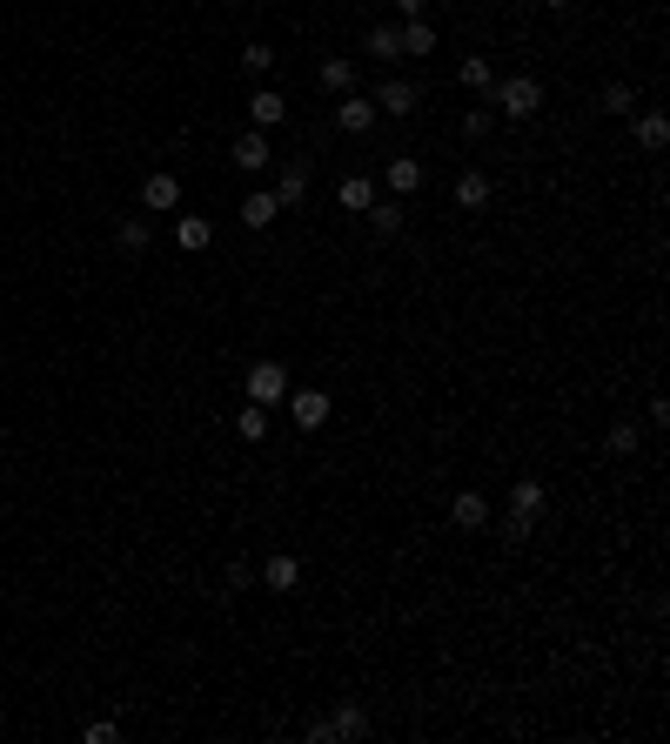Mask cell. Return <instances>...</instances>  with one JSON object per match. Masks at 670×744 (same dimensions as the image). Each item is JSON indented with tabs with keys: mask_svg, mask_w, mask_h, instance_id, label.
Returning a JSON list of instances; mask_svg holds the SVG:
<instances>
[{
	"mask_svg": "<svg viewBox=\"0 0 670 744\" xmlns=\"http://www.w3.org/2000/svg\"><path fill=\"white\" fill-rule=\"evenodd\" d=\"M490 108L510 114V121H530V114L543 108V81H536V74H510V81H496V88H490Z\"/></svg>",
	"mask_w": 670,
	"mask_h": 744,
	"instance_id": "cell-1",
	"label": "cell"
},
{
	"mask_svg": "<svg viewBox=\"0 0 670 744\" xmlns=\"http://www.w3.org/2000/svg\"><path fill=\"white\" fill-rule=\"evenodd\" d=\"M543 503H550V490H543L536 476L510 483V537H530V530H536V517H543Z\"/></svg>",
	"mask_w": 670,
	"mask_h": 744,
	"instance_id": "cell-2",
	"label": "cell"
},
{
	"mask_svg": "<svg viewBox=\"0 0 670 744\" xmlns=\"http://www.w3.org/2000/svg\"><path fill=\"white\" fill-rule=\"evenodd\" d=\"M282 396H289V369H282V362H255V369H248V403H282Z\"/></svg>",
	"mask_w": 670,
	"mask_h": 744,
	"instance_id": "cell-3",
	"label": "cell"
},
{
	"mask_svg": "<svg viewBox=\"0 0 670 744\" xmlns=\"http://www.w3.org/2000/svg\"><path fill=\"white\" fill-rule=\"evenodd\" d=\"M382 114H376V101H369V94H342V101H335V128H342V135H369V128H376Z\"/></svg>",
	"mask_w": 670,
	"mask_h": 744,
	"instance_id": "cell-4",
	"label": "cell"
},
{
	"mask_svg": "<svg viewBox=\"0 0 670 744\" xmlns=\"http://www.w3.org/2000/svg\"><path fill=\"white\" fill-rule=\"evenodd\" d=\"M282 403H289V416H295V423H302V429H322V423H329V389H289V396H282Z\"/></svg>",
	"mask_w": 670,
	"mask_h": 744,
	"instance_id": "cell-5",
	"label": "cell"
},
{
	"mask_svg": "<svg viewBox=\"0 0 670 744\" xmlns=\"http://www.w3.org/2000/svg\"><path fill=\"white\" fill-rule=\"evenodd\" d=\"M369 101H376V114H416V108H423L416 81H402V74H389V81H382V88L369 94Z\"/></svg>",
	"mask_w": 670,
	"mask_h": 744,
	"instance_id": "cell-6",
	"label": "cell"
},
{
	"mask_svg": "<svg viewBox=\"0 0 670 744\" xmlns=\"http://www.w3.org/2000/svg\"><path fill=\"white\" fill-rule=\"evenodd\" d=\"M235 168H242V175H262V168H275V148H268V128H248V135L235 141Z\"/></svg>",
	"mask_w": 670,
	"mask_h": 744,
	"instance_id": "cell-7",
	"label": "cell"
},
{
	"mask_svg": "<svg viewBox=\"0 0 670 744\" xmlns=\"http://www.w3.org/2000/svg\"><path fill=\"white\" fill-rule=\"evenodd\" d=\"M302 584V557H289V550H275L262 564V590H275V597H289V590Z\"/></svg>",
	"mask_w": 670,
	"mask_h": 744,
	"instance_id": "cell-8",
	"label": "cell"
},
{
	"mask_svg": "<svg viewBox=\"0 0 670 744\" xmlns=\"http://www.w3.org/2000/svg\"><path fill=\"white\" fill-rule=\"evenodd\" d=\"M490 195H496V181L483 175V168H463V175H456V202H463L469 215H476V208H490Z\"/></svg>",
	"mask_w": 670,
	"mask_h": 744,
	"instance_id": "cell-9",
	"label": "cell"
},
{
	"mask_svg": "<svg viewBox=\"0 0 670 744\" xmlns=\"http://www.w3.org/2000/svg\"><path fill=\"white\" fill-rule=\"evenodd\" d=\"M175 202H181V181H175V175H148V181H141V208H155V215H168Z\"/></svg>",
	"mask_w": 670,
	"mask_h": 744,
	"instance_id": "cell-10",
	"label": "cell"
},
{
	"mask_svg": "<svg viewBox=\"0 0 670 744\" xmlns=\"http://www.w3.org/2000/svg\"><path fill=\"white\" fill-rule=\"evenodd\" d=\"M275 202H282V208L309 202V168H302V161H289V168L275 175Z\"/></svg>",
	"mask_w": 670,
	"mask_h": 744,
	"instance_id": "cell-11",
	"label": "cell"
},
{
	"mask_svg": "<svg viewBox=\"0 0 670 744\" xmlns=\"http://www.w3.org/2000/svg\"><path fill=\"white\" fill-rule=\"evenodd\" d=\"M449 517L463 523V530H483V523H490V496H483V490H463L456 503H449Z\"/></svg>",
	"mask_w": 670,
	"mask_h": 744,
	"instance_id": "cell-12",
	"label": "cell"
},
{
	"mask_svg": "<svg viewBox=\"0 0 670 744\" xmlns=\"http://www.w3.org/2000/svg\"><path fill=\"white\" fill-rule=\"evenodd\" d=\"M175 242L188 248V255H201V248L215 242V222H208V215H181V222H175Z\"/></svg>",
	"mask_w": 670,
	"mask_h": 744,
	"instance_id": "cell-13",
	"label": "cell"
},
{
	"mask_svg": "<svg viewBox=\"0 0 670 744\" xmlns=\"http://www.w3.org/2000/svg\"><path fill=\"white\" fill-rule=\"evenodd\" d=\"M382 181H389V195H416V188H423V161H389V168H382Z\"/></svg>",
	"mask_w": 670,
	"mask_h": 744,
	"instance_id": "cell-14",
	"label": "cell"
},
{
	"mask_svg": "<svg viewBox=\"0 0 670 744\" xmlns=\"http://www.w3.org/2000/svg\"><path fill=\"white\" fill-rule=\"evenodd\" d=\"M637 148H644V155H664V148H670V121H664V114H637Z\"/></svg>",
	"mask_w": 670,
	"mask_h": 744,
	"instance_id": "cell-15",
	"label": "cell"
},
{
	"mask_svg": "<svg viewBox=\"0 0 670 744\" xmlns=\"http://www.w3.org/2000/svg\"><path fill=\"white\" fill-rule=\"evenodd\" d=\"M456 81H463L469 94H490V88H496V68L483 61V54H463V68H456Z\"/></svg>",
	"mask_w": 670,
	"mask_h": 744,
	"instance_id": "cell-16",
	"label": "cell"
},
{
	"mask_svg": "<svg viewBox=\"0 0 670 744\" xmlns=\"http://www.w3.org/2000/svg\"><path fill=\"white\" fill-rule=\"evenodd\" d=\"M275 215H282V202H275V188H255V195L242 202V222H248V228H268Z\"/></svg>",
	"mask_w": 670,
	"mask_h": 744,
	"instance_id": "cell-17",
	"label": "cell"
},
{
	"mask_svg": "<svg viewBox=\"0 0 670 744\" xmlns=\"http://www.w3.org/2000/svg\"><path fill=\"white\" fill-rule=\"evenodd\" d=\"M335 202L349 208V215H362V208L376 202V181H369V175H349V181H342V188H335Z\"/></svg>",
	"mask_w": 670,
	"mask_h": 744,
	"instance_id": "cell-18",
	"label": "cell"
},
{
	"mask_svg": "<svg viewBox=\"0 0 670 744\" xmlns=\"http://www.w3.org/2000/svg\"><path fill=\"white\" fill-rule=\"evenodd\" d=\"M322 88L349 94V88H356V61H349V54H329V61H322Z\"/></svg>",
	"mask_w": 670,
	"mask_h": 744,
	"instance_id": "cell-19",
	"label": "cell"
},
{
	"mask_svg": "<svg viewBox=\"0 0 670 744\" xmlns=\"http://www.w3.org/2000/svg\"><path fill=\"white\" fill-rule=\"evenodd\" d=\"M329 731H335V744H342V738H362V731H369V711H362V704H335Z\"/></svg>",
	"mask_w": 670,
	"mask_h": 744,
	"instance_id": "cell-20",
	"label": "cell"
},
{
	"mask_svg": "<svg viewBox=\"0 0 670 744\" xmlns=\"http://www.w3.org/2000/svg\"><path fill=\"white\" fill-rule=\"evenodd\" d=\"M248 114H255V128H275V121L289 114V101H282V94H275V88H255V101H248Z\"/></svg>",
	"mask_w": 670,
	"mask_h": 744,
	"instance_id": "cell-21",
	"label": "cell"
},
{
	"mask_svg": "<svg viewBox=\"0 0 670 744\" xmlns=\"http://www.w3.org/2000/svg\"><path fill=\"white\" fill-rule=\"evenodd\" d=\"M362 215H369V228H376V235H396V228H402V202H382V195L362 208Z\"/></svg>",
	"mask_w": 670,
	"mask_h": 744,
	"instance_id": "cell-22",
	"label": "cell"
},
{
	"mask_svg": "<svg viewBox=\"0 0 670 744\" xmlns=\"http://www.w3.org/2000/svg\"><path fill=\"white\" fill-rule=\"evenodd\" d=\"M402 54H436V27H429V21H402Z\"/></svg>",
	"mask_w": 670,
	"mask_h": 744,
	"instance_id": "cell-23",
	"label": "cell"
},
{
	"mask_svg": "<svg viewBox=\"0 0 670 744\" xmlns=\"http://www.w3.org/2000/svg\"><path fill=\"white\" fill-rule=\"evenodd\" d=\"M369 54L376 61H402V27H369Z\"/></svg>",
	"mask_w": 670,
	"mask_h": 744,
	"instance_id": "cell-24",
	"label": "cell"
},
{
	"mask_svg": "<svg viewBox=\"0 0 670 744\" xmlns=\"http://www.w3.org/2000/svg\"><path fill=\"white\" fill-rule=\"evenodd\" d=\"M235 436H242V443H262V436H268V409H262V403H248L242 416H235Z\"/></svg>",
	"mask_w": 670,
	"mask_h": 744,
	"instance_id": "cell-25",
	"label": "cell"
},
{
	"mask_svg": "<svg viewBox=\"0 0 670 744\" xmlns=\"http://www.w3.org/2000/svg\"><path fill=\"white\" fill-rule=\"evenodd\" d=\"M114 242H121V255H141V248H148V222H141V215H128V222L114 228Z\"/></svg>",
	"mask_w": 670,
	"mask_h": 744,
	"instance_id": "cell-26",
	"label": "cell"
},
{
	"mask_svg": "<svg viewBox=\"0 0 670 744\" xmlns=\"http://www.w3.org/2000/svg\"><path fill=\"white\" fill-rule=\"evenodd\" d=\"M496 108H463V141H490Z\"/></svg>",
	"mask_w": 670,
	"mask_h": 744,
	"instance_id": "cell-27",
	"label": "cell"
},
{
	"mask_svg": "<svg viewBox=\"0 0 670 744\" xmlns=\"http://www.w3.org/2000/svg\"><path fill=\"white\" fill-rule=\"evenodd\" d=\"M603 114H637V94H630V81H610V88H603Z\"/></svg>",
	"mask_w": 670,
	"mask_h": 744,
	"instance_id": "cell-28",
	"label": "cell"
},
{
	"mask_svg": "<svg viewBox=\"0 0 670 744\" xmlns=\"http://www.w3.org/2000/svg\"><path fill=\"white\" fill-rule=\"evenodd\" d=\"M242 68H248V74H268V68H275V47H268V41H248V47H242Z\"/></svg>",
	"mask_w": 670,
	"mask_h": 744,
	"instance_id": "cell-29",
	"label": "cell"
},
{
	"mask_svg": "<svg viewBox=\"0 0 670 744\" xmlns=\"http://www.w3.org/2000/svg\"><path fill=\"white\" fill-rule=\"evenodd\" d=\"M603 450H610V456H630V450H637V429H630V423H610Z\"/></svg>",
	"mask_w": 670,
	"mask_h": 744,
	"instance_id": "cell-30",
	"label": "cell"
},
{
	"mask_svg": "<svg viewBox=\"0 0 670 744\" xmlns=\"http://www.w3.org/2000/svg\"><path fill=\"white\" fill-rule=\"evenodd\" d=\"M81 738H88V744H114V738H121V731H114V724H108V718H94V724H88V731H81Z\"/></svg>",
	"mask_w": 670,
	"mask_h": 744,
	"instance_id": "cell-31",
	"label": "cell"
},
{
	"mask_svg": "<svg viewBox=\"0 0 670 744\" xmlns=\"http://www.w3.org/2000/svg\"><path fill=\"white\" fill-rule=\"evenodd\" d=\"M248 584H255V570H248L242 557H235V564H228V590H248Z\"/></svg>",
	"mask_w": 670,
	"mask_h": 744,
	"instance_id": "cell-32",
	"label": "cell"
},
{
	"mask_svg": "<svg viewBox=\"0 0 670 744\" xmlns=\"http://www.w3.org/2000/svg\"><path fill=\"white\" fill-rule=\"evenodd\" d=\"M396 7H402V21H423V7H429V0H396Z\"/></svg>",
	"mask_w": 670,
	"mask_h": 744,
	"instance_id": "cell-33",
	"label": "cell"
},
{
	"mask_svg": "<svg viewBox=\"0 0 670 744\" xmlns=\"http://www.w3.org/2000/svg\"><path fill=\"white\" fill-rule=\"evenodd\" d=\"M543 7H550V14H563V7H570V0H543Z\"/></svg>",
	"mask_w": 670,
	"mask_h": 744,
	"instance_id": "cell-34",
	"label": "cell"
}]
</instances>
